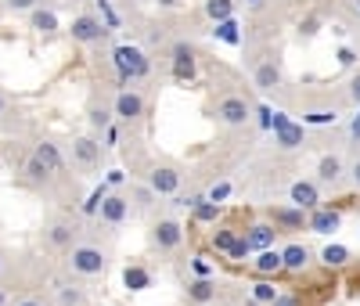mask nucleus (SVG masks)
<instances>
[{
  "label": "nucleus",
  "instance_id": "obj_1",
  "mask_svg": "<svg viewBox=\"0 0 360 306\" xmlns=\"http://www.w3.org/2000/svg\"><path fill=\"white\" fill-rule=\"evenodd\" d=\"M112 65H115V72H119V79H123V83H137V79L148 76V69H152V65H148V58H144V51L141 47H130V44L112 51Z\"/></svg>",
  "mask_w": 360,
  "mask_h": 306
},
{
  "label": "nucleus",
  "instance_id": "obj_2",
  "mask_svg": "<svg viewBox=\"0 0 360 306\" xmlns=\"http://www.w3.org/2000/svg\"><path fill=\"white\" fill-rule=\"evenodd\" d=\"M108 267V256L98 249V245H72L69 253V270L79 274V278H94V274H101Z\"/></svg>",
  "mask_w": 360,
  "mask_h": 306
},
{
  "label": "nucleus",
  "instance_id": "obj_3",
  "mask_svg": "<svg viewBox=\"0 0 360 306\" xmlns=\"http://www.w3.org/2000/svg\"><path fill=\"white\" fill-rule=\"evenodd\" d=\"M108 33H112V29H108L98 15H76L72 25H69V37H72L76 44H101Z\"/></svg>",
  "mask_w": 360,
  "mask_h": 306
},
{
  "label": "nucleus",
  "instance_id": "obj_4",
  "mask_svg": "<svg viewBox=\"0 0 360 306\" xmlns=\"http://www.w3.org/2000/svg\"><path fill=\"white\" fill-rule=\"evenodd\" d=\"M112 112H115L119 122H141L144 119V94L134 87H123L112 101Z\"/></svg>",
  "mask_w": 360,
  "mask_h": 306
},
{
  "label": "nucleus",
  "instance_id": "obj_5",
  "mask_svg": "<svg viewBox=\"0 0 360 306\" xmlns=\"http://www.w3.org/2000/svg\"><path fill=\"white\" fill-rule=\"evenodd\" d=\"M217 122H224V127H245L249 122V115H252V105L245 101V98H220L217 101Z\"/></svg>",
  "mask_w": 360,
  "mask_h": 306
},
{
  "label": "nucleus",
  "instance_id": "obj_6",
  "mask_svg": "<svg viewBox=\"0 0 360 306\" xmlns=\"http://www.w3.org/2000/svg\"><path fill=\"white\" fill-rule=\"evenodd\" d=\"M130 212H134V205H130V198H127V195L108 191V195H105V202H101V209H98V220H101V224H108V227H119V224H127V220H130Z\"/></svg>",
  "mask_w": 360,
  "mask_h": 306
},
{
  "label": "nucleus",
  "instance_id": "obj_7",
  "mask_svg": "<svg viewBox=\"0 0 360 306\" xmlns=\"http://www.w3.org/2000/svg\"><path fill=\"white\" fill-rule=\"evenodd\" d=\"M180 241H184V227H180L176 220H159L152 227V245H155L159 253H173Z\"/></svg>",
  "mask_w": 360,
  "mask_h": 306
},
{
  "label": "nucleus",
  "instance_id": "obj_8",
  "mask_svg": "<svg viewBox=\"0 0 360 306\" xmlns=\"http://www.w3.org/2000/svg\"><path fill=\"white\" fill-rule=\"evenodd\" d=\"M47 245L51 249H72V241H76V224L69 220V217H54L51 224H47Z\"/></svg>",
  "mask_w": 360,
  "mask_h": 306
},
{
  "label": "nucleus",
  "instance_id": "obj_9",
  "mask_svg": "<svg viewBox=\"0 0 360 306\" xmlns=\"http://www.w3.org/2000/svg\"><path fill=\"white\" fill-rule=\"evenodd\" d=\"M148 188H152L155 195H176L180 188V170L176 166H155L152 173H148Z\"/></svg>",
  "mask_w": 360,
  "mask_h": 306
},
{
  "label": "nucleus",
  "instance_id": "obj_10",
  "mask_svg": "<svg viewBox=\"0 0 360 306\" xmlns=\"http://www.w3.org/2000/svg\"><path fill=\"white\" fill-rule=\"evenodd\" d=\"M288 198H292V205H299V209H317L321 205V188H317V180H295L292 188H288Z\"/></svg>",
  "mask_w": 360,
  "mask_h": 306
},
{
  "label": "nucleus",
  "instance_id": "obj_11",
  "mask_svg": "<svg viewBox=\"0 0 360 306\" xmlns=\"http://www.w3.org/2000/svg\"><path fill=\"white\" fill-rule=\"evenodd\" d=\"M307 227L317 231V234H335V231L342 227V217H339L335 209H328V205H317V209H310Z\"/></svg>",
  "mask_w": 360,
  "mask_h": 306
},
{
  "label": "nucleus",
  "instance_id": "obj_12",
  "mask_svg": "<svg viewBox=\"0 0 360 306\" xmlns=\"http://www.w3.org/2000/svg\"><path fill=\"white\" fill-rule=\"evenodd\" d=\"M72 159H76L83 170L101 166V144H98L94 137H76V141H72Z\"/></svg>",
  "mask_w": 360,
  "mask_h": 306
},
{
  "label": "nucleus",
  "instance_id": "obj_13",
  "mask_svg": "<svg viewBox=\"0 0 360 306\" xmlns=\"http://www.w3.org/2000/svg\"><path fill=\"white\" fill-rule=\"evenodd\" d=\"M252 83H256V90L270 94L274 87H281V65H278L274 58H263L259 65H256V72H252Z\"/></svg>",
  "mask_w": 360,
  "mask_h": 306
},
{
  "label": "nucleus",
  "instance_id": "obj_14",
  "mask_svg": "<svg viewBox=\"0 0 360 306\" xmlns=\"http://www.w3.org/2000/svg\"><path fill=\"white\" fill-rule=\"evenodd\" d=\"M342 173H346V166H342L339 155H324L321 166H317V184H324V188H339Z\"/></svg>",
  "mask_w": 360,
  "mask_h": 306
},
{
  "label": "nucleus",
  "instance_id": "obj_15",
  "mask_svg": "<svg viewBox=\"0 0 360 306\" xmlns=\"http://www.w3.org/2000/svg\"><path fill=\"white\" fill-rule=\"evenodd\" d=\"M173 72H176V79H195L198 65H195V51L188 44H176L173 47Z\"/></svg>",
  "mask_w": 360,
  "mask_h": 306
},
{
  "label": "nucleus",
  "instance_id": "obj_16",
  "mask_svg": "<svg viewBox=\"0 0 360 306\" xmlns=\"http://www.w3.org/2000/svg\"><path fill=\"white\" fill-rule=\"evenodd\" d=\"M281 263H285L288 274H303L310 267V249H307V245H299V241H292L288 249H281Z\"/></svg>",
  "mask_w": 360,
  "mask_h": 306
},
{
  "label": "nucleus",
  "instance_id": "obj_17",
  "mask_svg": "<svg viewBox=\"0 0 360 306\" xmlns=\"http://www.w3.org/2000/svg\"><path fill=\"white\" fill-rule=\"evenodd\" d=\"M252 267H256V274H263V278H270V274L285 270V263H281V253H278V249H259V256L252 260Z\"/></svg>",
  "mask_w": 360,
  "mask_h": 306
},
{
  "label": "nucleus",
  "instance_id": "obj_18",
  "mask_svg": "<svg viewBox=\"0 0 360 306\" xmlns=\"http://www.w3.org/2000/svg\"><path fill=\"white\" fill-rule=\"evenodd\" d=\"M33 155H37V159H40L44 166H51L54 173H62V170H65V159H62V151H58V148H54L51 141H40V144L33 148Z\"/></svg>",
  "mask_w": 360,
  "mask_h": 306
},
{
  "label": "nucleus",
  "instance_id": "obj_19",
  "mask_svg": "<svg viewBox=\"0 0 360 306\" xmlns=\"http://www.w3.org/2000/svg\"><path fill=\"white\" fill-rule=\"evenodd\" d=\"M270 220L281 224V227H303L307 224V209H299V205H292V209H270Z\"/></svg>",
  "mask_w": 360,
  "mask_h": 306
},
{
  "label": "nucleus",
  "instance_id": "obj_20",
  "mask_svg": "<svg viewBox=\"0 0 360 306\" xmlns=\"http://www.w3.org/2000/svg\"><path fill=\"white\" fill-rule=\"evenodd\" d=\"M29 22H33V29L40 37H51L54 29H58V15L51 8H37V11H29Z\"/></svg>",
  "mask_w": 360,
  "mask_h": 306
},
{
  "label": "nucleus",
  "instance_id": "obj_21",
  "mask_svg": "<svg viewBox=\"0 0 360 306\" xmlns=\"http://www.w3.org/2000/svg\"><path fill=\"white\" fill-rule=\"evenodd\" d=\"M123 285L130 288V292H144V288H152V274H148L144 267H127L123 270Z\"/></svg>",
  "mask_w": 360,
  "mask_h": 306
},
{
  "label": "nucleus",
  "instance_id": "obj_22",
  "mask_svg": "<svg viewBox=\"0 0 360 306\" xmlns=\"http://www.w3.org/2000/svg\"><path fill=\"white\" fill-rule=\"evenodd\" d=\"M249 245L252 249H270V245H274V227L270 224H256V227H249Z\"/></svg>",
  "mask_w": 360,
  "mask_h": 306
},
{
  "label": "nucleus",
  "instance_id": "obj_23",
  "mask_svg": "<svg viewBox=\"0 0 360 306\" xmlns=\"http://www.w3.org/2000/svg\"><path fill=\"white\" fill-rule=\"evenodd\" d=\"M321 263L324 267H346L349 263V249H346V245H324V249H321Z\"/></svg>",
  "mask_w": 360,
  "mask_h": 306
},
{
  "label": "nucleus",
  "instance_id": "obj_24",
  "mask_svg": "<svg viewBox=\"0 0 360 306\" xmlns=\"http://www.w3.org/2000/svg\"><path fill=\"white\" fill-rule=\"evenodd\" d=\"M213 295H217V285L209 281V278H198V281L188 285V299H191V302H209Z\"/></svg>",
  "mask_w": 360,
  "mask_h": 306
},
{
  "label": "nucleus",
  "instance_id": "obj_25",
  "mask_svg": "<svg viewBox=\"0 0 360 306\" xmlns=\"http://www.w3.org/2000/svg\"><path fill=\"white\" fill-rule=\"evenodd\" d=\"M205 15L213 18V22L234 18V0H205Z\"/></svg>",
  "mask_w": 360,
  "mask_h": 306
},
{
  "label": "nucleus",
  "instance_id": "obj_26",
  "mask_svg": "<svg viewBox=\"0 0 360 306\" xmlns=\"http://www.w3.org/2000/svg\"><path fill=\"white\" fill-rule=\"evenodd\" d=\"M274 130H278V144H281V148H295V144H303V130L292 127V122H285V119L278 122Z\"/></svg>",
  "mask_w": 360,
  "mask_h": 306
},
{
  "label": "nucleus",
  "instance_id": "obj_27",
  "mask_svg": "<svg viewBox=\"0 0 360 306\" xmlns=\"http://www.w3.org/2000/svg\"><path fill=\"white\" fill-rule=\"evenodd\" d=\"M51 177H54V170H51V166H44L37 155H29V159H25V180L44 184V180H51Z\"/></svg>",
  "mask_w": 360,
  "mask_h": 306
},
{
  "label": "nucleus",
  "instance_id": "obj_28",
  "mask_svg": "<svg viewBox=\"0 0 360 306\" xmlns=\"http://www.w3.org/2000/svg\"><path fill=\"white\" fill-rule=\"evenodd\" d=\"M213 37H217V40H224V44H242V33H238V22H234V18H227V22H217Z\"/></svg>",
  "mask_w": 360,
  "mask_h": 306
},
{
  "label": "nucleus",
  "instance_id": "obj_29",
  "mask_svg": "<svg viewBox=\"0 0 360 306\" xmlns=\"http://www.w3.org/2000/svg\"><path fill=\"white\" fill-rule=\"evenodd\" d=\"M112 108L108 105H94V108H90V127H94V130H108L112 127Z\"/></svg>",
  "mask_w": 360,
  "mask_h": 306
},
{
  "label": "nucleus",
  "instance_id": "obj_30",
  "mask_svg": "<svg viewBox=\"0 0 360 306\" xmlns=\"http://www.w3.org/2000/svg\"><path fill=\"white\" fill-rule=\"evenodd\" d=\"M252 299H256L259 306H274V299H278V288L270 285V281H256V285H252Z\"/></svg>",
  "mask_w": 360,
  "mask_h": 306
},
{
  "label": "nucleus",
  "instance_id": "obj_31",
  "mask_svg": "<svg viewBox=\"0 0 360 306\" xmlns=\"http://www.w3.org/2000/svg\"><path fill=\"white\" fill-rule=\"evenodd\" d=\"M58 302L62 306H83V288L79 285H62L58 288Z\"/></svg>",
  "mask_w": 360,
  "mask_h": 306
},
{
  "label": "nucleus",
  "instance_id": "obj_32",
  "mask_svg": "<svg viewBox=\"0 0 360 306\" xmlns=\"http://www.w3.org/2000/svg\"><path fill=\"white\" fill-rule=\"evenodd\" d=\"M105 195H108V184H98V188H94V195H90V198H86V205H83V212H86V217H98V209H101Z\"/></svg>",
  "mask_w": 360,
  "mask_h": 306
},
{
  "label": "nucleus",
  "instance_id": "obj_33",
  "mask_svg": "<svg viewBox=\"0 0 360 306\" xmlns=\"http://www.w3.org/2000/svg\"><path fill=\"white\" fill-rule=\"evenodd\" d=\"M217 217H220V205H217V202H209V198H202V202L195 205V220L209 224V220H217Z\"/></svg>",
  "mask_w": 360,
  "mask_h": 306
},
{
  "label": "nucleus",
  "instance_id": "obj_34",
  "mask_svg": "<svg viewBox=\"0 0 360 306\" xmlns=\"http://www.w3.org/2000/svg\"><path fill=\"white\" fill-rule=\"evenodd\" d=\"M234 241H238V234H234V231H217V234H213V249L231 253V249H234Z\"/></svg>",
  "mask_w": 360,
  "mask_h": 306
},
{
  "label": "nucleus",
  "instance_id": "obj_35",
  "mask_svg": "<svg viewBox=\"0 0 360 306\" xmlns=\"http://www.w3.org/2000/svg\"><path fill=\"white\" fill-rule=\"evenodd\" d=\"M303 119H307V122H335L339 112H335V108H310Z\"/></svg>",
  "mask_w": 360,
  "mask_h": 306
},
{
  "label": "nucleus",
  "instance_id": "obj_36",
  "mask_svg": "<svg viewBox=\"0 0 360 306\" xmlns=\"http://www.w3.org/2000/svg\"><path fill=\"white\" fill-rule=\"evenodd\" d=\"M249 253H252V245H249V238H238V241H234V249H231L227 256H231V260H242V256H249Z\"/></svg>",
  "mask_w": 360,
  "mask_h": 306
},
{
  "label": "nucleus",
  "instance_id": "obj_37",
  "mask_svg": "<svg viewBox=\"0 0 360 306\" xmlns=\"http://www.w3.org/2000/svg\"><path fill=\"white\" fill-rule=\"evenodd\" d=\"M4 4H8L11 11H37L40 0H4Z\"/></svg>",
  "mask_w": 360,
  "mask_h": 306
},
{
  "label": "nucleus",
  "instance_id": "obj_38",
  "mask_svg": "<svg viewBox=\"0 0 360 306\" xmlns=\"http://www.w3.org/2000/svg\"><path fill=\"white\" fill-rule=\"evenodd\" d=\"M227 195H231V184H217V188H213V191H209L205 198H209V202H217V205H220V202H224Z\"/></svg>",
  "mask_w": 360,
  "mask_h": 306
},
{
  "label": "nucleus",
  "instance_id": "obj_39",
  "mask_svg": "<svg viewBox=\"0 0 360 306\" xmlns=\"http://www.w3.org/2000/svg\"><path fill=\"white\" fill-rule=\"evenodd\" d=\"M191 267H195V274H198V278H209V274H213V267L205 263V256H195V263H191Z\"/></svg>",
  "mask_w": 360,
  "mask_h": 306
},
{
  "label": "nucleus",
  "instance_id": "obj_40",
  "mask_svg": "<svg viewBox=\"0 0 360 306\" xmlns=\"http://www.w3.org/2000/svg\"><path fill=\"white\" fill-rule=\"evenodd\" d=\"M349 101H353V105L360 108V72H356V76L349 79Z\"/></svg>",
  "mask_w": 360,
  "mask_h": 306
},
{
  "label": "nucleus",
  "instance_id": "obj_41",
  "mask_svg": "<svg viewBox=\"0 0 360 306\" xmlns=\"http://www.w3.org/2000/svg\"><path fill=\"white\" fill-rule=\"evenodd\" d=\"M339 65H356V54H353L349 47H342V51H339Z\"/></svg>",
  "mask_w": 360,
  "mask_h": 306
},
{
  "label": "nucleus",
  "instance_id": "obj_42",
  "mask_svg": "<svg viewBox=\"0 0 360 306\" xmlns=\"http://www.w3.org/2000/svg\"><path fill=\"white\" fill-rule=\"evenodd\" d=\"M349 141H356L360 144V112L353 115V122H349Z\"/></svg>",
  "mask_w": 360,
  "mask_h": 306
},
{
  "label": "nucleus",
  "instance_id": "obj_43",
  "mask_svg": "<svg viewBox=\"0 0 360 306\" xmlns=\"http://www.w3.org/2000/svg\"><path fill=\"white\" fill-rule=\"evenodd\" d=\"M299 33H303V37H314V33H317V18H307L303 25H299Z\"/></svg>",
  "mask_w": 360,
  "mask_h": 306
},
{
  "label": "nucleus",
  "instance_id": "obj_44",
  "mask_svg": "<svg viewBox=\"0 0 360 306\" xmlns=\"http://www.w3.org/2000/svg\"><path fill=\"white\" fill-rule=\"evenodd\" d=\"M349 184H353V188L360 191V159H356V162L349 166Z\"/></svg>",
  "mask_w": 360,
  "mask_h": 306
},
{
  "label": "nucleus",
  "instance_id": "obj_45",
  "mask_svg": "<svg viewBox=\"0 0 360 306\" xmlns=\"http://www.w3.org/2000/svg\"><path fill=\"white\" fill-rule=\"evenodd\" d=\"M105 184H108V188H115V184H123V173H119V170H112V173H108V180H105Z\"/></svg>",
  "mask_w": 360,
  "mask_h": 306
},
{
  "label": "nucleus",
  "instance_id": "obj_46",
  "mask_svg": "<svg viewBox=\"0 0 360 306\" xmlns=\"http://www.w3.org/2000/svg\"><path fill=\"white\" fill-rule=\"evenodd\" d=\"M15 306H44V302H40V299H18Z\"/></svg>",
  "mask_w": 360,
  "mask_h": 306
},
{
  "label": "nucleus",
  "instance_id": "obj_47",
  "mask_svg": "<svg viewBox=\"0 0 360 306\" xmlns=\"http://www.w3.org/2000/svg\"><path fill=\"white\" fill-rule=\"evenodd\" d=\"M274 306H295V299H281V295H278V299H274Z\"/></svg>",
  "mask_w": 360,
  "mask_h": 306
},
{
  "label": "nucleus",
  "instance_id": "obj_48",
  "mask_svg": "<svg viewBox=\"0 0 360 306\" xmlns=\"http://www.w3.org/2000/svg\"><path fill=\"white\" fill-rule=\"evenodd\" d=\"M159 4H162V8H176V4H180V0H159Z\"/></svg>",
  "mask_w": 360,
  "mask_h": 306
},
{
  "label": "nucleus",
  "instance_id": "obj_49",
  "mask_svg": "<svg viewBox=\"0 0 360 306\" xmlns=\"http://www.w3.org/2000/svg\"><path fill=\"white\" fill-rule=\"evenodd\" d=\"M245 4H252V8H256V4H263V0H245Z\"/></svg>",
  "mask_w": 360,
  "mask_h": 306
},
{
  "label": "nucleus",
  "instance_id": "obj_50",
  "mask_svg": "<svg viewBox=\"0 0 360 306\" xmlns=\"http://www.w3.org/2000/svg\"><path fill=\"white\" fill-rule=\"evenodd\" d=\"M4 302H8V299H4V288H0V306H4Z\"/></svg>",
  "mask_w": 360,
  "mask_h": 306
},
{
  "label": "nucleus",
  "instance_id": "obj_51",
  "mask_svg": "<svg viewBox=\"0 0 360 306\" xmlns=\"http://www.w3.org/2000/svg\"><path fill=\"white\" fill-rule=\"evenodd\" d=\"M0 115H4V98H0Z\"/></svg>",
  "mask_w": 360,
  "mask_h": 306
},
{
  "label": "nucleus",
  "instance_id": "obj_52",
  "mask_svg": "<svg viewBox=\"0 0 360 306\" xmlns=\"http://www.w3.org/2000/svg\"><path fill=\"white\" fill-rule=\"evenodd\" d=\"M245 306H259V302H256V299H252V302H245Z\"/></svg>",
  "mask_w": 360,
  "mask_h": 306
},
{
  "label": "nucleus",
  "instance_id": "obj_53",
  "mask_svg": "<svg viewBox=\"0 0 360 306\" xmlns=\"http://www.w3.org/2000/svg\"><path fill=\"white\" fill-rule=\"evenodd\" d=\"M0 267H4V260H0Z\"/></svg>",
  "mask_w": 360,
  "mask_h": 306
}]
</instances>
